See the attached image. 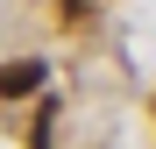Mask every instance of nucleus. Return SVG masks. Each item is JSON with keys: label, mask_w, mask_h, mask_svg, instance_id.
<instances>
[{"label": "nucleus", "mask_w": 156, "mask_h": 149, "mask_svg": "<svg viewBox=\"0 0 156 149\" xmlns=\"http://www.w3.org/2000/svg\"><path fill=\"white\" fill-rule=\"evenodd\" d=\"M43 78H50V71H43L36 57H14V64H0V99H29V92H43Z\"/></svg>", "instance_id": "f257e3e1"}, {"label": "nucleus", "mask_w": 156, "mask_h": 149, "mask_svg": "<svg viewBox=\"0 0 156 149\" xmlns=\"http://www.w3.org/2000/svg\"><path fill=\"white\" fill-rule=\"evenodd\" d=\"M99 7V0H57V14H64V29H85V14Z\"/></svg>", "instance_id": "f03ea898"}]
</instances>
